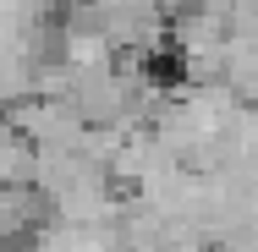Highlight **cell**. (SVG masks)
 Returning a JSON list of instances; mask_svg holds the SVG:
<instances>
[{
	"label": "cell",
	"mask_w": 258,
	"mask_h": 252,
	"mask_svg": "<svg viewBox=\"0 0 258 252\" xmlns=\"http://www.w3.org/2000/svg\"><path fill=\"white\" fill-rule=\"evenodd\" d=\"M0 176L6 187H39V143L22 137L17 126L6 132V159H0Z\"/></svg>",
	"instance_id": "cell-1"
}]
</instances>
